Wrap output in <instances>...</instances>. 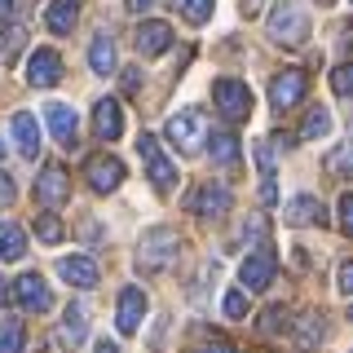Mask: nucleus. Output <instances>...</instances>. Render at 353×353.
<instances>
[{
  "mask_svg": "<svg viewBox=\"0 0 353 353\" xmlns=\"http://www.w3.org/2000/svg\"><path fill=\"white\" fill-rule=\"evenodd\" d=\"M84 336H88V314L80 309V301H75V305H66V314H62V340H66V349H75Z\"/></svg>",
  "mask_w": 353,
  "mask_h": 353,
  "instance_id": "23",
  "label": "nucleus"
},
{
  "mask_svg": "<svg viewBox=\"0 0 353 353\" xmlns=\"http://www.w3.org/2000/svg\"><path fill=\"white\" fill-rule=\"evenodd\" d=\"M212 102H216V110L230 119V124H243V119L252 115V88L243 84V80L221 75V80L212 84Z\"/></svg>",
  "mask_w": 353,
  "mask_h": 353,
  "instance_id": "5",
  "label": "nucleus"
},
{
  "mask_svg": "<svg viewBox=\"0 0 353 353\" xmlns=\"http://www.w3.org/2000/svg\"><path fill=\"white\" fill-rule=\"evenodd\" d=\"M168 5H172V9H181V5H185V0H168Z\"/></svg>",
  "mask_w": 353,
  "mask_h": 353,
  "instance_id": "45",
  "label": "nucleus"
},
{
  "mask_svg": "<svg viewBox=\"0 0 353 353\" xmlns=\"http://www.w3.org/2000/svg\"><path fill=\"white\" fill-rule=\"evenodd\" d=\"M137 88H141V71L128 66V71H124V93H137Z\"/></svg>",
  "mask_w": 353,
  "mask_h": 353,
  "instance_id": "40",
  "label": "nucleus"
},
{
  "mask_svg": "<svg viewBox=\"0 0 353 353\" xmlns=\"http://www.w3.org/2000/svg\"><path fill=\"white\" fill-rule=\"evenodd\" d=\"M181 9H185V18H190L194 27H203V22L212 18V0H185Z\"/></svg>",
  "mask_w": 353,
  "mask_h": 353,
  "instance_id": "33",
  "label": "nucleus"
},
{
  "mask_svg": "<svg viewBox=\"0 0 353 353\" xmlns=\"http://www.w3.org/2000/svg\"><path fill=\"white\" fill-rule=\"evenodd\" d=\"M14 301L27 309V314H49L53 309V292H49V283H44V274H22V279L14 283Z\"/></svg>",
  "mask_w": 353,
  "mask_h": 353,
  "instance_id": "11",
  "label": "nucleus"
},
{
  "mask_svg": "<svg viewBox=\"0 0 353 353\" xmlns=\"http://www.w3.org/2000/svg\"><path fill=\"white\" fill-rule=\"evenodd\" d=\"M22 44H27V31H22L18 22H14V27H5V31H0V62L14 66L22 58Z\"/></svg>",
  "mask_w": 353,
  "mask_h": 353,
  "instance_id": "27",
  "label": "nucleus"
},
{
  "mask_svg": "<svg viewBox=\"0 0 353 353\" xmlns=\"http://www.w3.org/2000/svg\"><path fill=\"white\" fill-rule=\"evenodd\" d=\"M137 150H141V159H146V176H150V185L159 194H168L172 185H176V163L163 154V146H159V137L154 132H141L137 137Z\"/></svg>",
  "mask_w": 353,
  "mask_h": 353,
  "instance_id": "4",
  "label": "nucleus"
},
{
  "mask_svg": "<svg viewBox=\"0 0 353 353\" xmlns=\"http://www.w3.org/2000/svg\"><path fill=\"white\" fill-rule=\"evenodd\" d=\"M9 296H14V287H9L5 279H0V305H9Z\"/></svg>",
  "mask_w": 353,
  "mask_h": 353,
  "instance_id": "44",
  "label": "nucleus"
},
{
  "mask_svg": "<svg viewBox=\"0 0 353 353\" xmlns=\"http://www.w3.org/2000/svg\"><path fill=\"white\" fill-rule=\"evenodd\" d=\"M283 221L287 225H323L327 208H323V199H314V194H296L292 203L283 208Z\"/></svg>",
  "mask_w": 353,
  "mask_h": 353,
  "instance_id": "17",
  "label": "nucleus"
},
{
  "mask_svg": "<svg viewBox=\"0 0 353 353\" xmlns=\"http://www.w3.org/2000/svg\"><path fill=\"white\" fill-rule=\"evenodd\" d=\"M225 318H248V292H225Z\"/></svg>",
  "mask_w": 353,
  "mask_h": 353,
  "instance_id": "35",
  "label": "nucleus"
},
{
  "mask_svg": "<svg viewBox=\"0 0 353 353\" xmlns=\"http://www.w3.org/2000/svg\"><path fill=\"white\" fill-rule=\"evenodd\" d=\"M292 323H296V327H292V340H296L301 349H309V353H314V349L327 340V314H323V309H305V314H296Z\"/></svg>",
  "mask_w": 353,
  "mask_h": 353,
  "instance_id": "14",
  "label": "nucleus"
},
{
  "mask_svg": "<svg viewBox=\"0 0 353 353\" xmlns=\"http://www.w3.org/2000/svg\"><path fill=\"white\" fill-rule=\"evenodd\" d=\"M194 353H239V349L230 345V340H221V336H208V340H203V345H199Z\"/></svg>",
  "mask_w": 353,
  "mask_h": 353,
  "instance_id": "37",
  "label": "nucleus"
},
{
  "mask_svg": "<svg viewBox=\"0 0 353 353\" xmlns=\"http://www.w3.org/2000/svg\"><path fill=\"white\" fill-rule=\"evenodd\" d=\"M230 203H234V199H230V190L221 181H203V185H194L190 199H185V212L199 216V221H221L230 212Z\"/></svg>",
  "mask_w": 353,
  "mask_h": 353,
  "instance_id": "6",
  "label": "nucleus"
},
{
  "mask_svg": "<svg viewBox=\"0 0 353 353\" xmlns=\"http://www.w3.org/2000/svg\"><path fill=\"white\" fill-rule=\"evenodd\" d=\"M0 154H5V150H0Z\"/></svg>",
  "mask_w": 353,
  "mask_h": 353,
  "instance_id": "48",
  "label": "nucleus"
},
{
  "mask_svg": "<svg viewBox=\"0 0 353 353\" xmlns=\"http://www.w3.org/2000/svg\"><path fill=\"white\" fill-rule=\"evenodd\" d=\"M336 216H340V230L353 239V190L340 194V203H336Z\"/></svg>",
  "mask_w": 353,
  "mask_h": 353,
  "instance_id": "34",
  "label": "nucleus"
},
{
  "mask_svg": "<svg viewBox=\"0 0 353 353\" xmlns=\"http://www.w3.org/2000/svg\"><path fill=\"white\" fill-rule=\"evenodd\" d=\"M141 318H146V292L128 283L124 292H119V309H115V327H119V336H137Z\"/></svg>",
  "mask_w": 353,
  "mask_h": 353,
  "instance_id": "12",
  "label": "nucleus"
},
{
  "mask_svg": "<svg viewBox=\"0 0 353 353\" xmlns=\"http://www.w3.org/2000/svg\"><path fill=\"white\" fill-rule=\"evenodd\" d=\"M327 132H331V110L327 106H309L305 110V124H301L296 137H301V141H318V137H327Z\"/></svg>",
  "mask_w": 353,
  "mask_h": 353,
  "instance_id": "24",
  "label": "nucleus"
},
{
  "mask_svg": "<svg viewBox=\"0 0 353 353\" xmlns=\"http://www.w3.org/2000/svg\"><path fill=\"white\" fill-rule=\"evenodd\" d=\"M305 93H309V80H305V71H296V66H292V71H279L270 80V106L279 110V115L292 110V106H301Z\"/></svg>",
  "mask_w": 353,
  "mask_h": 353,
  "instance_id": "8",
  "label": "nucleus"
},
{
  "mask_svg": "<svg viewBox=\"0 0 353 353\" xmlns=\"http://www.w3.org/2000/svg\"><path fill=\"white\" fill-rule=\"evenodd\" d=\"M0 256L5 261H22L27 256V234L18 221H0Z\"/></svg>",
  "mask_w": 353,
  "mask_h": 353,
  "instance_id": "22",
  "label": "nucleus"
},
{
  "mask_svg": "<svg viewBox=\"0 0 353 353\" xmlns=\"http://www.w3.org/2000/svg\"><path fill=\"white\" fill-rule=\"evenodd\" d=\"M84 181L93 185L97 194H110L124 185V163L115 159V154H93V159L84 163Z\"/></svg>",
  "mask_w": 353,
  "mask_h": 353,
  "instance_id": "10",
  "label": "nucleus"
},
{
  "mask_svg": "<svg viewBox=\"0 0 353 353\" xmlns=\"http://www.w3.org/2000/svg\"><path fill=\"white\" fill-rule=\"evenodd\" d=\"M14 22V0H0V31Z\"/></svg>",
  "mask_w": 353,
  "mask_h": 353,
  "instance_id": "41",
  "label": "nucleus"
},
{
  "mask_svg": "<svg viewBox=\"0 0 353 353\" xmlns=\"http://www.w3.org/2000/svg\"><path fill=\"white\" fill-rule=\"evenodd\" d=\"M336 283H340V292H345V296H353V261H345V265H340Z\"/></svg>",
  "mask_w": 353,
  "mask_h": 353,
  "instance_id": "39",
  "label": "nucleus"
},
{
  "mask_svg": "<svg viewBox=\"0 0 353 353\" xmlns=\"http://www.w3.org/2000/svg\"><path fill=\"white\" fill-rule=\"evenodd\" d=\"M318 5H336V0H318Z\"/></svg>",
  "mask_w": 353,
  "mask_h": 353,
  "instance_id": "46",
  "label": "nucleus"
},
{
  "mask_svg": "<svg viewBox=\"0 0 353 353\" xmlns=\"http://www.w3.org/2000/svg\"><path fill=\"white\" fill-rule=\"evenodd\" d=\"M124 5H128V14H146L154 0H124Z\"/></svg>",
  "mask_w": 353,
  "mask_h": 353,
  "instance_id": "42",
  "label": "nucleus"
},
{
  "mask_svg": "<svg viewBox=\"0 0 353 353\" xmlns=\"http://www.w3.org/2000/svg\"><path fill=\"white\" fill-rule=\"evenodd\" d=\"M36 199H40V208H62L71 199V172L62 163H44L36 176Z\"/></svg>",
  "mask_w": 353,
  "mask_h": 353,
  "instance_id": "9",
  "label": "nucleus"
},
{
  "mask_svg": "<svg viewBox=\"0 0 353 353\" xmlns=\"http://www.w3.org/2000/svg\"><path fill=\"white\" fill-rule=\"evenodd\" d=\"M256 163L265 176H274V163H279V154H274V141H256Z\"/></svg>",
  "mask_w": 353,
  "mask_h": 353,
  "instance_id": "36",
  "label": "nucleus"
},
{
  "mask_svg": "<svg viewBox=\"0 0 353 353\" xmlns=\"http://www.w3.org/2000/svg\"><path fill=\"white\" fill-rule=\"evenodd\" d=\"M132 44H137L141 58H163L168 44H172V27H168V22H159V18H150V22H141V27H137Z\"/></svg>",
  "mask_w": 353,
  "mask_h": 353,
  "instance_id": "13",
  "label": "nucleus"
},
{
  "mask_svg": "<svg viewBox=\"0 0 353 353\" xmlns=\"http://www.w3.org/2000/svg\"><path fill=\"white\" fill-rule=\"evenodd\" d=\"M75 18H80V0H53V5L44 9V27H49L53 36H71Z\"/></svg>",
  "mask_w": 353,
  "mask_h": 353,
  "instance_id": "21",
  "label": "nucleus"
},
{
  "mask_svg": "<svg viewBox=\"0 0 353 353\" xmlns=\"http://www.w3.org/2000/svg\"><path fill=\"white\" fill-rule=\"evenodd\" d=\"M14 199H18V190H14V176L0 168V208H5V203H14Z\"/></svg>",
  "mask_w": 353,
  "mask_h": 353,
  "instance_id": "38",
  "label": "nucleus"
},
{
  "mask_svg": "<svg viewBox=\"0 0 353 353\" xmlns=\"http://www.w3.org/2000/svg\"><path fill=\"white\" fill-rule=\"evenodd\" d=\"M265 36H270L274 44H283V49H296V44H305V36H309L305 9L296 5V0H279V5L270 9V18H265Z\"/></svg>",
  "mask_w": 353,
  "mask_h": 353,
  "instance_id": "2",
  "label": "nucleus"
},
{
  "mask_svg": "<svg viewBox=\"0 0 353 353\" xmlns=\"http://www.w3.org/2000/svg\"><path fill=\"white\" fill-rule=\"evenodd\" d=\"M181 252V234L172 225H150L137 243V270L141 274H163Z\"/></svg>",
  "mask_w": 353,
  "mask_h": 353,
  "instance_id": "1",
  "label": "nucleus"
},
{
  "mask_svg": "<svg viewBox=\"0 0 353 353\" xmlns=\"http://www.w3.org/2000/svg\"><path fill=\"white\" fill-rule=\"evenodd\" d=\"M58 274L71 287H84V292H88V287H97V261L93 256H62L58 261Z\"/></svg>",
  "mask_w": 353,
  "mask_h": 353,
  "instance_id": "19",
  "label": "nucleus"
},
{
  "mask_svg": "<svg viewBox=\"0 0 353 353\" xmlns=\"http://www.w3.org/2000/svg\"><path fill=\"white\" fill-rule=\"evenodd\" d=\"M168 141L176 150H185V154H199L203 150V141H208V119L199 115L194 106H185V110H176V115L168 119Z\"/></svg>",
  "mask_w": 353,
  "mask_h": 353,
  "instance_id": "3",
  "label": "nucleus"
},
{
  "mask_svg": "<svg viewBox=\"0 0 353 353\" xmlns=\"http://www.w3.org/2000/svg\"><path fill=\"white\" fill-rule=\"evenodd\" d=\"M62 80V58L53 49H36L27 58V84H36V88H53Z\"/></svg>",
  "mask_w": 353,
  "mask_h": 353,
  "instance_id": "15",
  "label": "nucleus"
},
{
  "mask_svg": "<svg viewBox=\"0 0 353 353\" xmlns=\"http://www.w3.org/2000/svg\"><path fill=\"white\" fill-rule=\"evenodd\" d=\"M14 141H18V154H27V159L40 154V124H36L31 110H18L14 115Z\"/></svg>",
  "mask_w": 353,
  "mask_h": 353,
  "instance_id": "20",
  "label": "nucleus"
},
{
  "mask_svg": "<svg viewBox=\"0 0 353 353\" xmlns=\"http://www.w3.org/2000/svg\"><path fill=\"white\" fill-rule=\"evenodd\" d=\"M331 88H336V97H353V62H340L331 71Z\"/></svg>",
  "mask_w": 353,
  "mask_h": 353,
  "instance_id": "31",
  "label": "nucleus"
},
{
  "mask_svg": "<svg viewBox=\"0 0 353 353\" xmlns=\"http://www.w3.org/2000/svg\"><path fill=\"white\" fill-rule=\"evenodd\" d=\"M44 119H49V132L58 137V146L75 150V110L66 102H49L44 106Z\"/></svg>",
  "mask_w": 353,
  "mask_h": 353,
  "instance_id": "18",
  "label": "nucleus"
},
{
  "mask_svg": "<svg viewBox=\"0 0 353 353\" xmlns=\"http://www.w3.org/2000/svg\"><path fill=\"white\" fill-rule=\"evenodd\" d=\"M327 172L331 176H353V146H336L327 154Z\"/></svg>",
  "mask_w": 353,
  "mask_h": 353,
  "instance_id": "30",
  "label": "nucleus"
},
{
  "mask_svg": "<svg viewBox=\"0 0 353 353\" xmlns=\"http://www.w3.org/2000/svg\"><path fill=\"white\" fill-rule=\"evenodd\" d=\"M93 128L102 141H119V132H124V106L115 102V97H102V102L93 106Z\"/></svg>",
  "mask_w": 353,
  "mask_h": 353,
  "instance_id": "16",
  "label": "nucleus"
},
{
  "mask_svg": "<svg viewBox=\"0 0 353 353\" xmlns=\"http://www.w3.org/2000/svg\"><path fill=\"white\" fill-rule=\"evenodd\" d=\"M208 154H212L216 163H234L239 159V137L230 128H216L212 137H208Z\"/></svg>",
  "mask_w": 353,
  "mask_h": 353,
  "instance_id": "26",
  "label": "nucleus"
},
{
  "mask_svg": "<svg viewBox=\"0 0 353 353\" xmlns=\"http://www.w3.org/2000/svg\"><path fill=\"white\" fill-rule=\"evenodd\" d=\"M283 323H292V314H287L283 305H274V309H265V314H261V331H265V336H279Z\"/></svg>",
  "mask_w": 353,
  "mask_h": 353,
  "instance_id": "32",
  "label": "nucleus"
},
{
  "mask_svg": "<svg viewBox=\"0 0 353 353\" xmlns=\"http://www.w3.org/2000/svg\"><path fill=\"white\" fill-rule=\"evenodd\" d=\"M349 318H353V305H349Z\"/></svg>",
  "mask_w": 353,
  "mask_h": 353,
  "instance_id": "47",
  "label": "nucleus"
},
{
  "mask_svg": "<svg viewBox=\"0 0 353 353\" xmlns=\"http://www.w3.org/2000/svg\"><path fill=\"white\" fill-rule=\"evenodd\" d=\"M88 66H93L97 75H110V71H115V40H110V36H97L93 44H88Z\"/></svg>",
  "mask_w": 353,
  "mask_h": 353,
  "instance_id": "25",
  "label": "nucleus"
},
{
  "mask_svg": "<svg viewBox=\"0 0 353 353\" xmlns=\"http://www.w3.org/2000/svg\"><path fill=\"white\" fill-rule=\"evenodd\" d=\"M93 353H119V349H115V340H97V349H93Z\"/></svg>",
  "mask_w": 353,
  "mask_h": 353,
  "instance_id": "43",
  "label": "nucleus"
},
{
  "mask_svg": "<svg viewBox=\"0 0 353 353\" xmlns=\"http://www.w3.org/2000/svg\"><path fill=\"white\" fill-rule=\"evenodd\" d=\"M274 274H279V256H274L270 248H256V252H248L239 265V283H243V292H265V287L274 283Z\"/></svg>",
  "mask_w": 353,
  "mask_h": 353,
  "instance_id": "7",
  "label": "nucleus"
},
{
  "mask_svg": "<svg viewBox=\"0 0 353 353\" xmlns=\"http://www.w3.org/2000/svg\"><path fill=\"white\" fill-rule=\"evenodd\" d=\"M22 345H27V327L18 318H5L0 323V353H22Z\"/></svg>",
  "mask_w": 353,
  "mask_h": 353,
  "instance_id": "28",
  "label": "nucleus"
},
{
  "mask_svg": "<svg viewBox=\"0 0 353 353\" xmlns=\"http://www.w3.org/2000/svg\"><path fill=\"white\" fill-rule=\"evenodd\" d=\"M36 239H40V243H62V239H66L62 221L53 216V208H44V212L36 216Z\"/></svg>",
  "mask_w": 353,
  "mask_h": 353,
  "instance_id": "29",
  "label": "nucleus"
}]
</instances>
